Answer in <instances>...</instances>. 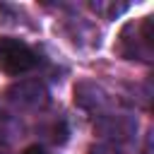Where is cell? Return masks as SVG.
<instances>
[{"label": "cell", "mask_w": 154, "mask_h": 154, "mask_svg": "<svg viewBox=\"0 0 154 154\" xmlns=\"http://www.w3.org/2000/svg\"><path fill=\"white\" fill-rule=\"evenodd\" d=\"M36 65V53L19 38L0 36V72L22 75Z\"/></svg>", "instance_id": "cell-1"}, {"label": "cell", "mask_w": 154, "mask_h": 154, "mask_svg": "<svg viewBox=\"0 0 154 154\" xmlns=\"http://www.w3.org/2000/svg\"><path fill=\"white\" fill-rule=\"evenodd\" d=\"M91 7H94L96 12H101L106 19H113L116 14H120V12H125V10H128V5H116V7H113V5H101V2H94Z\"/></svg>", "instance_id": "cell-2"}, {"label": "cell", "mask_w": 154, "mask_h": 154, "mask_svg": "<svg viewBox=\"0 0 154 154\" xmlns=\"http://www.w3.org/2000/svg\"><path fill=\"white\" fill-rule=\"evenodd\" d=\"M89 154H118L113 147H106V144H99V147H91Z\"/></svg>", "instance_id": "cell-3"}, {"label": "cell", "mask_w": 154, "mask_h": 154, "mask_svg": "<svg viewBox=\"0 0 154 154\" xmlns=\"http://www.w3.org/2000/svg\"><path fill=\"white\" fill-rule=\"evenodd\" d=\"M22 154H51V152H46L43 147H38V144H31V147H26Z\"/></svg>", "instance_id": "cell-4"}]
</instances>
